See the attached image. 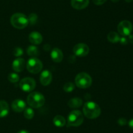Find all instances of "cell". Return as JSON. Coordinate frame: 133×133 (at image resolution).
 <instances>
[{"mask_svg": "<svg viewBox=\"0 0 133 133\" xmlns=\"http://www.w3.org/2000/svg\"><path fill=\"white\" fill-rule=\"evenodd\" d=\"M83 113L87 118L93 119L100 116L101 108L94 102H87L83 106Z\"/></svg>", "mask_w": 133, "mask_h": 133, "instance_id": "cell-1", "label": "cell"}, {"mask_svg": "<svg viewBox=\"0 0 133 133\" xmlns=\"http://www.w3.org/2000/svg\"><path fill=\"white\" fill-rule=\"evenodd\" d=\"M45 98L39 92H32L28 95L27 102L29 105L33 108H38L43 106L45 104Z\"/></svg>", "mask_w": 133, "mask_h": 133, "instance_id": "cell-2", "label": "cell"}, {"mask_svg": "<svg viewBox=\"0 0 133 133\" xmlns=\"http://www.w3.org/2000/svg\"><path fill=\"white\" fill-rule=\"evenodd\" d=\"M10 23L15 28L22 29L28 26V18L22 13H15L10 18Z\"/></svg>", "mask_w": 133, "mask_h": 133, "instance_id": "cell-3", "label": "cell"}, {"mask_svg": "<svg viewBox=\"0 0 133 133\" xmlns=\"http://www.w3.org/2000/svg\"><path fill=\"white\" fill-rule=\"evenodd\" d=\"M75 82L79 88L87 89L90 87L92 85V79L90 76L87 73L80 72L75 77Z\"/></svg>", "mask_w": 133, "mask_h": 133, "instance_id": "cell-4", "label": "cell"}, {"mask_svg": "<svg viewBox=\"0 0 133 133\" xmlns=\"http://www.w3.org/2000/svg\"><path fill=\"white\" fill-rule=\"evenodd\" d=\"M84 121L83 113L79 110H73L68 117V124L69 126H79L81 125Z\"/></svg>", "mask_w": 133, "mask_h": 133, "instance_id": "cell-5", "label": "cell"}, {"mask_svg": "<svg viewBox=\"0 0 133 133\" xmlns=\"http://www.w3.org/2000/svg\"><path fill=\"white\" fill-rule=\"evenodd\" d=\"M26 67L29 72L32 74H37L42 69L43 64L42 61L36 57H31L27 61Z\"/></svg>", "mask_w": 133, "mask_h": 133, "instance_id": "cell-6", "label": "cell"}, {"mask_svg": "<svg viewBox=\"0 0 133 133\" xmlns=\"http://www.w3.org/2000/svg\"><path fill=\"white\" fill-rule=\"evenodd\" d=\"M19 87L21 89L25 92H31L35 89L36 87V82L32 78L26 77L23 78L19 82Z\"/></svg>", "mask_w": 133, "mask_h": 133, "instance_id": "cell-7", "label": "cell"}, {"mask_svg": "<svg viewBox=\"0 0 133 133\" xmlns=\"http://www.w3.org/2000/svg\"><path fill=\"white\" fill-rule=\"evenodd\" d=\"M118 31L123 37L129 36L132 31V24L128 20H123L118 26Z\"/></svg>", "mask_w": 133, "mask_h": 133, "instance_id": "cell-8", "label": "cell"}, {"mask_svg": "<svg viewBox=\"0 0 133 133\" xmlns=\"http://www.w3.org/2000/svg\"><path fill=\"white\" fill-rule=\"evenodd\" d=\"M89 47L84 43H79L73 48V52L78 57H85L89 53Z\"/></svg>", "mask_w": 133, "mask_h": 133, "instance_id": "cell-9", "label": "cell"}, {"mask_svg": "<svg viewBox=\"0 0 133 133\" xmlns=\"http://www.w3.org/2000/svg\"><path fill=\"white\" fill-rule=\"evenodd\" d=\"M40 83L44 86L50 84L52 81V74L49 70H45L42 72L40 76Z\"/></svg>", "mask_w": 133, "mask_h": 133, "instance_id": "cell-10", "label": "cell"}, {"mask_svg": "<svg viewBox=\"0 0 133 133\" xmlns=\"http://www.w3.org/2000/svg\"><path fill=\"white\" fill-rule=\"evenodd\" d=\"M25 66L26 63L25 59L23 58H20V57L14 60L12 63L13 70L15 72H22L25 69Z\"/></svg>", "mask_w": 133, "mask_h": 133, "instance_id": "cell-11", "label": "cell"}, {"mask_svg": "<svg viewBox=\"0 0 133 133\" xmlns=\"http://www.w3.org/2000/svg\"><path fill=\"white\" fill-rule=\"evenodd\" d=\"M12 108L16 112H22L26 108V104L22 99H16L12 102Z\"/></svg>", "mask_w": 133, "mask_h": 133, "instance_id": "cell-12", "label": "cell"}, {"mask_svg": "<svg viewBox=\"0 0 133 133\" xmlns=\"http://www.w3.org/2000/svg\"><path fill=\"white\" fill-rule=\"evenodd\" d=\"M89 0H71V5L74 9L82 10L89 5Z\"/></svg>", "mask_w": 133, "mask_h": 133, "instance_id": "cell-13", "label": "cell"}, {"mask_svg": "<svg viewBox=\"0 0 133 133\" xmlns=\"http://www.w3.org/2000/svg\"><path fill=\"white\" fill-rule=\"evenodd\" d=\"M29 41L32 44H35V45H38V44H40L42 42L43 38L40 33L33 31V32L29 34Z\"/></svg>", "mask_w": 133, "mask_h": 133, "instance_id": "cell-14", "label": "cell"}, {"mask_svg": "<svg viewBox=\"0 0 133 133\" xmlns=\"http://www.w3.org/2000/svg\"><path fill=\"white\" fill-rule=\"evenodd\" d=\"M51 57L54 62L60 63L63 59V53L61 50L55 48L51 52Z\"/></svg>", "mask_w": 133, "mask_h": 133, "instance_id": "cell-15", "label": "cell"}, {"mask_svg": "<svg viewBox=\"0 0 133 133\" xmlns=\"http://www.w3.org/2000/svg\"><path fill=\"white\" fill-rule=\"evenodd\" d=\"M9 112V106L5 100H0V117H6Z\"/></svg>", "mask_w": 133, "mask_h": 133, "instance_id": "cell-16", "label": "cell"}, {"mask_svg": "<svg viewBox=\"0 0 133 133\" xmlns=\"http://www.w3.org/2000/svg\"><path fill=\"white\" fill-rule=\"evenodd\" d=\"M83 104V100L79 97H74L71 99L68 102V105L71 108H77Z\"/></svg>", "mask_w": 133, "mask_h": 133, "instance_id": "cell-17", "label": "cell"}, {"mask_svg": "<svg viewBox=\"0 0 133 133\" xmlns=\"http://www.w3.org/2000/svg\"><path fill=\"white\" fill-rule=\"evenodd\" d=\"M53 123L56 126L62 127L66 125V119L63 116L57 115L53 118Z\"/></svg>", "mask_w": 133, "mask_h": 133, "instance_id": "cell-18", "label": "cell"}, {"mask_svg": "<svg viewBox=\"0 0 133 133\" xmlns=\"http://www.w3.org/2000/svg\"><path fill=\"white\" fill-rule=\"evenodd\" d=\"M27 53L29 56L32 57H36L38 56L39 50L37 47L35 45H31L27 48Z\"/></svg>", "mask_w": 133, "mask_h": 133, "instance_id": "cell-19", "label": "cell"}, {"mask_svg": "<svg viewBox=\"0 0 133 133\" xmlns=\"http://www.w3.org/2000/svg\"><path fill=\"white\" fill-rule=\"evenodd\" d=\"M107 39L110 42V43H116L119 41L120 37H119V35L117 33L114 32V31H111V32H110L108 34Z\"/></svg>", "mask_w": 133, "mask_h": 133, "instance_id": "cell-20", "label": "cell"}, {"mask_svg": "<svg viewBox=\"0 0 133 133\" xmlns=\"http://www.w3.org/2000/svg\"><path fill=\"white\" fill-rule=\"evenodd\" d=\"M35 116L34 110L31 108H26L24 110V117L27 119H31Z\"/></svg>", "mask_w": 133, "mask_h": 133, "instance_id": "cell-21", "label": "cell"}, {"mask_svg": "<svg viewBox=\"0 0 133 133\" xmlns=\"http://www.w3.org/2000/svg\"><path fill=\"white\" fill-rule=\"evenodd\" d=\"M8 79H9V80L11 83H16V82L19 81V77L18 74H17L16 73L12 72L9 74V76H8Z\"/></svg>", "mask_w": 133, "mask_h": 133, "instance_id": "cell-22", "label": "cell"}, {"mask_svg": "<svg viewBox=\"0 0 133 133\" xmlns=\"http://www.w3.org/2000/svg\"><path fill=\"white\" fill-rule=\"evenodd\" d=\"M74 88H75V85L72 82H68V83H65L63 87L64 91L67 93L72 91L74 89Z\"/></svg>", "mask_w": 133, "mask_h": 133, "instance_id": "cell-23", "label": "cell"}, {"mask_svg": "<svg viewBox=\"0 0 133 133\" xmlns=\"http://www.w3.org/2000/svg\"><path fill=\"white\" fill-rule=\"evenodd\" d=\"M37 20H38L37 15H36V14H34V13L30 14L28 17L29 23L30 22V23H31L32 25L36 23V21H37Z\"/></svg>", "mask_w": 133, "mask_h": 133, "instance_id": "cell-24", "label": "cell"}, {"mask_svg": "<svg viewBox=\"0 0 133 133\" xmlns=\"http://www.w3.org/2000/svg\"><path fill=\"white\" fill-rule=\"evenodd\" d=\"M23 53V50L19 47H16L14 48V52H13V54L16 56V57H19V56H22Z\"/></svg>", "mask_w": 133, "mask_h": 133, "instance_id": "cell-25", "label": "cell"}, {"mask_svg": "<svg viewBox=\"0 0 133 133\" xmlns=\"http://www.w3.org/2000/svg\"><path fill=\"white\" fill-rule=\"evenodd\" d=\"M118 123L119 125H121V126H124V125H125L126 124H127V121L126 119L122 117V118H119V119L118 120Z\"/></svg>", "mask_w": 133, "mask_h": 133, "instance_id": "cell-26", "label": "cell"}, {"mask_svg": "<svg viewBox=\"0 0 133 133\" xmlns=\"http://www.w3.org/2000/svg\"><path fill=\"white\" fill-rule=\"evenodd\" d=\"M93 3L96 5H101L105 3L107 0H92Z\"/></svg>", "mask_w": 133, "mask_h": 133, "instance_id": "cell-27", "label": "cell"}, {"mask_svg": "<svg viewBox=\"0 0 133 133\" xmlns=\"http://www.w3.org/2000/svg\"><path fill=\"white\" fill-rule=\"evenodd\" d=\"M119 42H120L121 44H123V45H125V44H127V43H128V39H126L125 37H123L120 38Z\"/></svg>", "mask_w": 133, "mask_h": 133, "instance_id": "cell-28", "label": "cell"}, {"mask_svg": "<svg viewBox=\"0 0 133 133\" xmlns=\"http://www.w3.org/2000/svg\"><path fill=\"white\" fill-rule=\"evenodd\" d=\"M129 126H130V128L133 129V119H131L129 121Z\"/></svg>", "mask_w": 133, "mask_h": 133, "instance_id": "cell-29", "label": "cell"}, {"mask_svg": "<svg viewBox=\"0 0 133 133\" xmlns=\"http://www.w3.org/2000/svg\"><path fill=\"white\" fill-rule=\"evenodd\" d=\"M129 40L133 44V35H129Z\"/></svg>", "mask_w": 133, "mask_h": 133, "instance_id": "cell-30", "label": "cell"}, {"mask_svg": "<svg viewBox=\"0 0 133 133\" xmlns=\"http://www.w3.org/2000/svg\"><path fill=\"white\" fill-rule=\"evenodd\" d=\"M18 133H29V132L26 130H20V131L18 132Z\"/></svg>", "mask_w": 133, "mask_h": 133, "instance_id": "cell-31", "label": "cell"}, {"mask_svg": "<svg viewBox=\"0 0 133 133\" xmlns=\"http://www.w3.org/2000/svg\"><path fill=\"white\" fill-rule=\"evenodd\" d=\"M111 1H112V2H114V3H117V2H118L119 0H111Z\"/></svg>", "mask_w": 133, "mask_h": 133, "instance_id": "cell-32", "label": "cell"}, {"mask_svg": "<svg viewBox=\"0 0 133 133\" xmlns=\"http://www.w3.org/2000/svg\"><path fill=\"white\" fill-rule=\"evenodd\" d=\"M125 1L127 3H131V1H132V0H125Z\"/></svg>", "mask_w": 133, "mask_h": 133, "instance_id": "cell-33", "label": "cell"}]
</instances>
